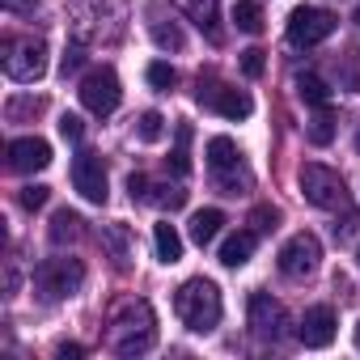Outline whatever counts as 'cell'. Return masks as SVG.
<instances>
[{"label":"cell","mask_w":360,"mask_h":360,"mask_svg":"<svg viewBox=\"0 0 360 360\" xmlns=\"http://www.w3.org/2000/svg\"><path fill=\"white\" fill-rule=\"evenodd\" d=\"M106 343L115 356H144L157 347V314L144 297H127L115 305L106 322Z\"/></svg>","instance_id":"cell-1"},{"label":"cell","mask_w":360,"mask_h":360,"mask_svg":"<svg viewBox=\"0 0 360 360\" xmlns=\"http://www.w3.org/2000/svg\"><path fill=\"white\" fill-rule=\"evenodd\" d=\"M174 314L183 318V326H187V330H195V335L217 330V322H221V314H225L221 288H217L212 280H204V276L187 280L183 288L174 292Z\"/></svg>","instance_id":"cell-2"},{"label":"cell","mask_w":360,"mask_h":360,"mask_svg":"<svg viewBox=\"0 0 360 360\" xmlns=\"http://www.w3.org/2000/svg\"><path fill=\"white\" fill-rule=\"evenodd\" d=\"M123 0H72V30L81 43H110L123 30Z\"/></svg>","instance_id":"cell-3"},{"label":"cell","mask_w":360,"mask_h":360,"mask_svg":"<svg viewBox=\"0 0 360 360\" xmlns=\"http://www.w3.org/2000/svg\"><path fill=\"white\" fill-rule=\"evenodd\" d=\"M208 174L221 195H246L255 187V174L246 165V157L238 153V144L229 136H212L208 140Z\"/></svg>","instance_id":"cell-4"},{"label":"cell","mask_w":360,"mask_h":360,"mask_svg":"<svg viewBox=\"0 0 360 360\" xmlns=\"http://www.w3.org/2000/svg\"><path fill=\"white\" fill-rule=\"evenodd\" d=\"M297 183H301V195H305L314 208H322V212H339V208H347V204H352L343 174H339V169H330V165L305 161Z\"/></svg>","instance_id":"cell-5"},{"label":"cell","mask_w":360,"mask_h":360,"mask_svg":"<svg viewBox=\"0 0 360 360\" xmlns=\"http://www.w3.org/2000/svg\"><path fill=\"white\" fill-rule=\"evenodd\" d=\"M0 64H5L9 81L34 85L47 72V43L43 39H5L0 43Z\"/></svg>","instance_id":"cell-6"},{"label":"cell","mask_w":360,"mask_h":360,"mask_svg":"<svg viewBox=\"0 0 360 360\" xmlns=\"http://www.w3.org/2000/svg\"><path fill=\"white\" fill-rule=\"evenodd\" d=\"M81 284H85L81 259H43L34 267V292L43 301H68L81 292Z\"/></svg>","instance_id":"cell-7"},{"label":"cell","mask_w":360,"mask_h":360,"mask_svg":"<svg viewBox=\"0 0 360 360\" xmlns=\"http://www.w3.org/2000/svg\"><path fill=\"white\" fill-rule=\"evenodd\" d=\"M77 94H81V106H85L89 115H98V119H102V115H110V110L119 106L123 85H119V72L102 64V68H94V72H85V77H81V89H77Z\"/></svg>","instance_id":"cell-8"},{"label":"cell","mask_w":360,"mask_h":360,"mask_svg":"<svg viewBox=\"0 0 360 360\" xmlns=\"http://www.w3.org/2000/svg\"><path fill=\"white\" fill-rule=\"evenodd\" d=\"M335 26H339V18H335L330 9L301 5V9H292V18H288V43H292V47H318V43H326V39L335 34Z\"/></svg>","instance_id":"cell-9"},{"label":"cell","mask_w":360,"mask_h":360,"mask_svg":"<svg viewBox=\"0 0 360 360\" xmlns=\"http://www.w3.org/2000/svg\"><path fill=\"white\" fill-rule=\"evenodd\" d=\"M318 259H322V246L314 233H292L284 246H280V276L284 280H309L318 271Z\"/></svg>","instance_id":"cell-10"},{"label":"cell","mask_w":360,"mask_h":360,"mask_svg":"<svg viewBox=\"0 0 360 360\" xmlns=\"http://www.w3.org/2000/svg\"><path fill=\"white\" fill-rule=\"evenodd\" d=\"M250 326H255V335H259V339L280 343V339L288 335L292 318H288V309H284L271 292H255V297H250Z\"/></svg>","instance_id":"cell-11"},{"label":"cell","mask_w":360,"mask_h":360,"mask_svg":"<svg viewBox=\"0 0 360 360\" xmlns=\"http://www.w3.org/2000/svg\"><path fill=\"white\" fill-rule=\"evenodd\" d=\"M72 187L89 200V204H106V165H102V157L98 153H89V148H81L77 157H72Z\"/></svg>","instance_id":"cell-12"},{"label":"cell","mask_w":360,"mask_h":360,"mask_svg":"<svg viewBox=\"0 0 360 360\" xmlns=\"http://www.w3.org/2000/svg\"><path fill=\"white\" fill-rule=\"evenodd\" d=\"M200 106H212L217 115H225V119H250V110H255V102H250V94L246 89H233V85H200Z\"/></svg>","instance_id":"cell-13"},{"label":"cell","mask_w":360,"mask_h":360,"mask_svg":"<svg viewBox=\"0 0 360 360\" xmlns=\"http://www.w3.org/2000/svg\"><path fill=\"white\" fill-rule=\"evenodd\" d=\"M9 169L13 174H39L51 165V144L39 140V136H22V140H9Z\"/></svg>","instance_id":"cell-14"},{"label":"cell","mask_w":360,"mask_h":360,"mask_svg":"<svg viewBox=\"0 0 360 360\" xmlns=\"http://www.w3.org/2000/svg\"><path fill=\"white\" fill-rule=\"evenodd\" d=\"M335 309L330 305H314V309H305V318L297 322V339L305 343V347H326L330 339H335Z\"/></svg>","instance_id":"cell-15"},{"label":"cell","mask_w":360,"mask_h":360,"mask_svg":"<svg viewBox=\"0 0 360 360\" xmlns=\"http://www.w3.org/2000/svg\"><path fill=\"white\" fill-rule=\"evenodd\" d=\"M255 242H259L255 229H238V233H229V238L221 242V263H225V267H242V263H250Z\"/></svg>","instance_id":"cell-16"},{"label":"cell","mask_w":360,"mask_h":360,"mask_svg":"<svg viewBox=\"0 0 360 360\" xmlns=\"http://www.w3.org/2000/svg\"><path fill=\"white\" fill-rule=\"evenodd\" d=\"M165 165H169L174 178H187L191 174V123H178L174 127V153L165 157Z\"/></svg>","instance_id":"cell-17"},{"label":"cell","mask_w":360,"mask_h":360,"mask_svg":"<svg viewBox=\"0 0 360 360\" xmlns=\"http://www.w3.org/2000/svg\"><path fill=\"white\" fill-rule=\"evenodd\" d=\"M217 5H221V0H178V9H183L200 30H208V39H221V30H217Z\"/></svg>","instance_id":"cell-18"},{"label":"cell","mask_w":360,"mask_h":360,"mask_svg":"<svg viewBox=\"0 0 360 360\" xmlns=\"http://www.w3.org/2000/svg\"><path fill=\"white\" fill-rule=\"evenodd\" d=\"M221 225H225V212H221V208H204V212L191 217V229H187V233H191L195 246H208V242H217Z\"/></svg>","instance_id":"cell-19"},{"label":"cell","mask_w":360,"mask_h":360,"mask_svg":"<svg viewBox=\"0 0 360 360\" xmlns=\"http://www.w3.org/2000/svg\"><path fill=\"white\" fill-rule=\"evenodd\" d=\"M102 246L110 250L119 271L131 263V233H127V225H102Z\"/></svg>","instance_id":"cell-20"},{"label":"cell","mask_w":360,"mask_h":360,"mask_svg":"<svg viewBox=\"0 0 360 360\" xmlns=\"http://www.w3.org/2000/svg\"><path fill=\"white\" fill-rule=\"evenodd\" d=\"M153 246H157V259L161 263H178V259H183V238H178V229L169 221L153 225Z\"/></svg>","instance_id":"cell-21"},{"label":"cell","mask_w":360,"mask_h":360,"mask_svg":"<svg viewBox=\"0 0 360 360\" xmlns=\"http://www.w3.org/2000/svg\"><path fill=\"white\" fill-rule=\"evenodd\" d=\"M297 98L309 102V106H326L330 102V89H326V81L318 72H301L297 77Z\"/></svg>","instance_id":"cell-22"},{"label":"cell","mask_w":360,"mask_h":360,"mask_svg":"<svg viewBox=\"0 0 360 360\" xmlns=\"http://www.w3.org/2000/svg\"><path fill=\"white\" fill-rule=\"evenodd\" d=\"M229 18H233V26H238L242 34H263V9L255 5V0H238Z\"/></svg>","instance_id":"cell-23"},{"label":"cell","mask_w":360,"mask_h":360,"mask_svg":"<svg viewBox=\"0 0 360 360\" xmlns=\"http://www.w3.org/2000/svg\"><path fill=\"white\" fill-rule=\"evenodd\" d=\"M81 225H85V221H81L77 212H68V208H64V212H56V217H51V242H56V246L77 242V238H81Z\"/></svg>","instance_id":"cell-24"},{"label":"cell","mask_w":360,"mask_h":360,"mask_svg":"<svg viewBox=\"0 0 360 360\" xmlns=\"http://www.w3.org/2000/svg\"><path fill=\"white\" fill-rule=\"evenodd\" d=\"M148 204H157V208H183L187 204V191L178 187V183H157V187H148Z\"/></svg>","instance_id":"cell-25"},{"label":"cell","mask_w":360,"mask_h":360,"mask_svg":"<svg viewBox=\"0 0 360 360\" xmlns=\"http://www.w3.org/2000/svg\"><path fill=\"white\" fill-rule=\"evenodd\" d=\"M305 136H309L314 144H330V140H335V115H330L326 106H318V115L309 119V127H305Z\"/></svg>","instance_id":"cell-26"},{"label":"cell","mask_w":360,"mask_h":360,"mask_svg":"<svg viewBox=\"0 0 360 360\" xmlns=\"http://www.w3.org/2000/svg\"><path fill=\"white\" fill-rule=\"evenodd\" d=\"M161 131H165V119H161L157 110H144V115L136 119V140H140V144H157Z\"/></svg>","instance_id":"cell-27"},{"label":"cell","mask_w":360,"mask_h":360,"mask_svg":"<svg viewBox=\"0 0 360 360\" xmlns=\"http://www.w3.org/2000/svg\"><path fill=\"white\" fill-rule=\"evenodd\" d=\"M144 77H148V85H153V89H165V94L178 85V68H174V64H165V60H153Z\"/></svg>","instance_id":"cell-28"},{"label":"cell","mask_w":360,"mask_h":360,"mask_svg":"<svg viewBox=\"0 0 360 360\" xmlns=\"http://www.w3.org/2000/svg\"><path fill=\"white\" fill-rule=\"evenodd\" d=\"M39 110H43V98L22 94V98H13V102L5 106V119H9V123H22V119H34Z\"/></svg>","instance_id":"cell-29"},{"label":"cell","mask_w":360,"mask_h":360,"mask_svg":"<svg viewBox=\"0 0 360 360\" xmlns=\"http://www.w3.org/2000/svg\"><path fill=\"white\" fill-rule=\"evenodd\" d=\"M153 39H157V47H161V51H183V30H178L174 22H169V26H165V22H157V26H153Z\"/></svg>","instance_id":"cell-30"},{"label":"cell","mask_w":360,"mask_h":360,"mask_svg":"<svg viewBox=\"0 0 360 360\" xmlns=\"http://www.w3.org/2000/svg\"><path fill=\"white\" fill-rule=\"evenodd\" d=\"M47 200H51V191H47V187H39V183H30V187H22V191H18V204H22L26 212H39Z\"/></svg>","instance_id":"cell-31"},{"label":"cell","mask_w":360,"mask_h":360,"mask_svg":"<svg viewBox=\"0 0 360 360\" xmlns=\"http://www.w3.org/2000/svg\"><path fill=\"white\" fill-rule=\"evenodd\" d=\"M250 225H255V233H271V229L280 225V212L263 204V208H255V212H250Z\"/></svg>","instance_id":"cell-32"},{"label":"cell","mask_w":360,"mask_h":360,"mask_svg":"<svg viewBox=\"0 0 360 360\" xmlns=\"http://www.w3.org/2000/svg\"><path fill=\"white\" fill-rule=\"evenodd\" d=\"M60 136H64L68 144H77V140L85 136V123H81V115H64V119H60Z\"/></svg>","instance_id":"cell-33"},{"label":"cell","mask_w":360,"mask_h":360,"mask_svg":"<svg viewBox=\"0 0 360 360\" xmlns=\"http://www.w3.org/2000/svg\"><path fill=\"white\" fill-rule=\"evenodd\" d=\"M242 72H246V77H263V51H259V47L242 51Z\"/></svg>","instance_id":"cell-34"},{"label":"cell","mask_w":360,"mask_h":360,"mask_svg":"<svg viewBox=\"0 0 360 360\" xmlns=\"http://www.w3.org/2000/svg\"><path fill=\"white\" fill-rule=\"evenodd\" d=\"M81 64H85V51H81V47H68V51H64V60H60V72H64V77H72Z\"/></svg>","instance_id":"cell-35"},{"label":"cell","mask_w":360,"mask_h":360,"mask_svg":"<svg viewBox=\"0 0 360 360\" xmlns=\"http://www.w3.org/2000/svg\"><path fill=\"white\" fill-rule=\"evenodd\" d=\"M148 187H153V183H148L144 174H131V178H127V191H131V200H144V204H148Z\"/></svg>","instance_id":"cell-36"},{"label":"cell","mask_w":360,"mask_h":360,"mask_svg":"<svg viewBox=\"0 0 360 360\" xmlns=\"http://www.w3.org/2000/svg\"><path fill=\"white\" fill-rule=\"evenodd\" d=\"M0 5H5L9 13H34V9H39V0H0Z\"/></svg>","instance_id":"cell-37"},{"label":"cell","mask_w":360,"mask_h":360,"mask_svg":"<svg viewBox=\"0 0 360 360\" xmlns=\"http://www.w3.org/2000/svg\"><path fill=\"white\" fill-rule=\"evenodd\" d=\"M56 356H60V360H81V356H85V347H81V343H60V347H56Z\"/></svg>","instance_id":"cell-38"},{"label":"cell","mask_w":360,"mask_h":360,"mask_svg":"<svg viewBox=\"0 0 360 360\" xmlns=\"http://www.w3.org/2000/svg\"><path fill=\"white\" fill-rule=\"evenodd\" d=\"M356 153H360V127H356Z\"/></svg>","instance_id":"cell-39"},{"label":"cell","mask_w":360,"mask_h":360,"mask_svg":"<svg viewBox=\"0 0 360 360\" xmlns=\"http://www.w3.org/2000/svg\"><path fill=\"white\" fill-rule=\"evenodd\" d=\"M356 347H360V326H356Z\"/></svg>","instance_id":"cell-40"},{"label":"cell","mask_w":360,"mask_h":360,"mask_svg":"<svg viewBox=\"0 0 360 360\" xmlns=\"http://www.w3.org/2000/svg\"><path fill=\"white\" fill-rule=\"evenodd\" d=\"M356 267H360V250H356Z\"/></svg>","instance_id":"cell-41"}]
</instances>
